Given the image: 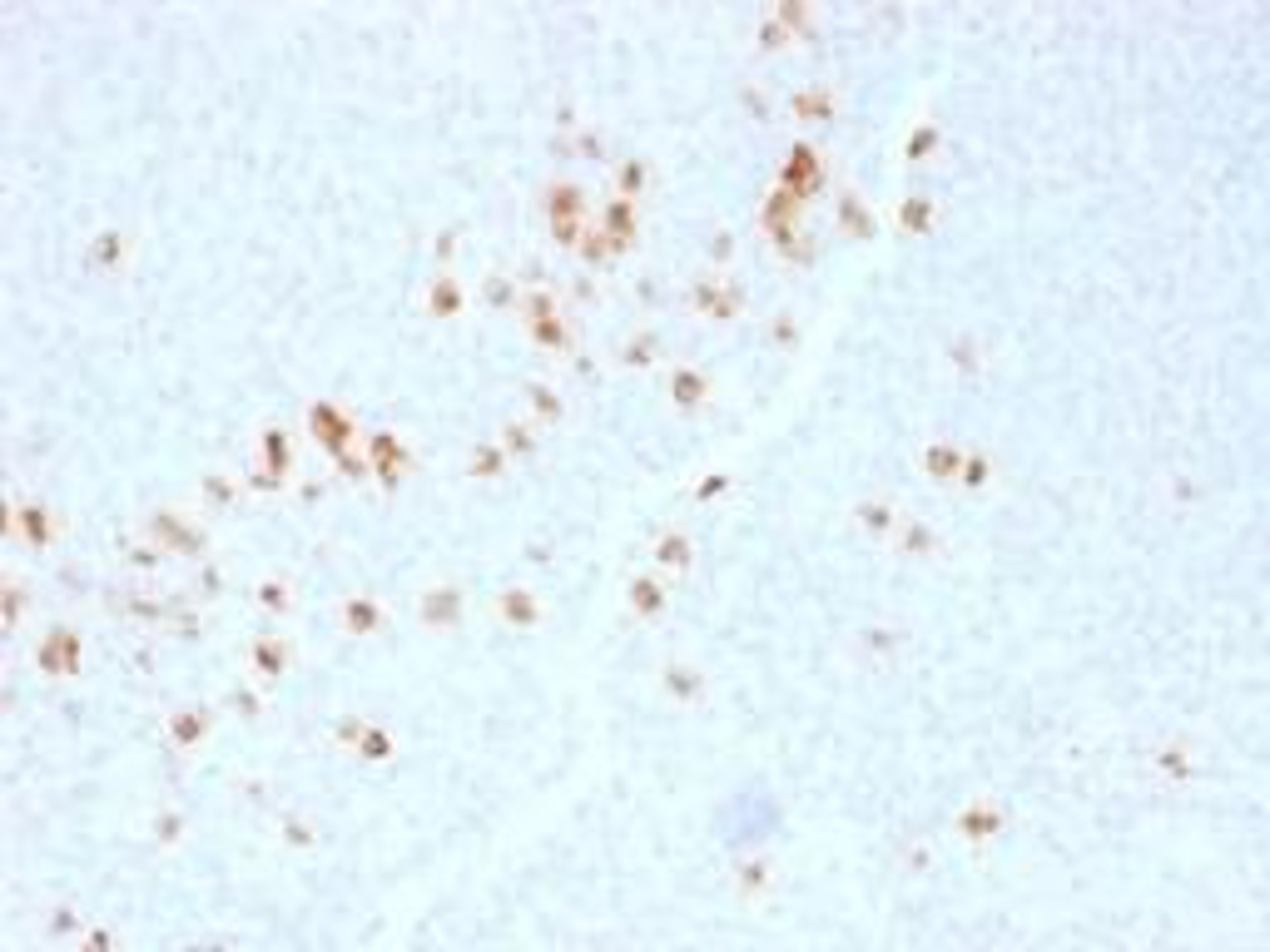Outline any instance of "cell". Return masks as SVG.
Returning a JSON list of instances; mask_svg holds the SVG:
<instances>
[{"label": "cell", "instance_id": "60d3db41", "mask_svg": "<svg viewBox=\"0 0 1270 952\" xmlns=\"http://www.w3.org/2000/svg\"><path fill=\"white\" fill-rule=\"evenodd\" d=\"M20 610H25V590H20L16 581H6V630H16Z\"/></svg>", "mask_w": 1270, "mask_h": 952}, {"label": "cell", "instance_id": "8992f818", "mask_svg": "<svg viewBox=\"0 0 1270 952\" xmlns=\"http://www.w3.org/2000/svg\"><path fill=\"white\" fill-rule=\"evenodd\" d=\"M367 462H372V472L388 481V486L407 472V452H403V441H398L393 432H372V437H367Z\"/></svg>", "mask_w": 1270, "mask_h": 952}, {"label": "cell", "instance_id": "74e56055", "mask_svg": "<svg viewBox=\"0 0 1270 952\" xmlns=\"http://www.w3.org/2000/svg\"><path fill=\"white\" fill-rule=\"evenodd\" d=\"M1156 764H1162L1172 779H1191V759H1186V749H1181V744L1162 749V754H1156Z\"/></svg>", "mask_w": 1270, "mask_h": 952}, {"label": "cell", "instance_id": "836d02e7", "mask_svg": "<svg viewBox=\"0 0 1270 952\" xmlns=\"http://www.w3.org/2000/svg\"><path fill=\"white\" fill-rule=\"evenodd\" d=\"M987 476H992V467H987V457L982 452H973V457H963V472H958V481L968 486V491H978V486H987Z\"/></svg>", "mask_w": 1270, "mask_h": 952}, {"label": "cell", "instance_id": "8d00e7d4", "mask_svg": "<svg viewBox=\"0 0 1270 952\" xmlns=\"http://www.w3.org/2000/svg\"><path fill=\"white\" fill-rule=\"evenodd\" d=\"M650 353H655V338H650V332H640V338H631V343H626L621 362H626V367H645V362H650Z\"/></svg>", "mask_w": 1270, "mask_h": 952}, {"label": "cell", "instance_id": "ee69618b", "mask_svg": "<svg viewBox=\"0 0 1270 952\" xmlns=\"http://www.w3.org/2000/svg\"><path fill=\"white\" fill-rule=\"evenodd\" d=\"M775 16H780V25H789V30H794V25H804V20H809V11H804V6H799V0H794V6H780V11H775Z\"/></svg>", "mask_w": 1270, "mask_h": 952}, {"label": "cell", "instance_id": "1f68e13d", "mask_svg": "<svg viewBox=\"0 0 1270 952\" xmlns=\"http://www.w3.org/2000/svg\"><path fill=\"white\" fill-rule=\"evenodd\" d=\"M358 754L363 759H372V764H382L393 754V740H388V730H377V724H363V735H358Z\"/></svg>", "mask_w": 1270, "mask_h": 952}, {"label": "cell", "instance_id": "4316f807", "mask_svg": "<svg viewBox=\"0 0 1270 952\" xmlns=\"http://www.w3.org/2000/svg\"><path fill=\"white\" fill-rule=\"evenodd\" d=\"M859 526L873 531V536H889L899 526V516H894L889 501H859Z\"/></svg>", "mask_w": 1270, "mask_h": 952}, {"label": "cell", "instance_id": "ac0fdd59", "mask_svg": "<svg viewBox=\"0 0 1270 952\" xmlns=\"http://www.w3.org/2000/svg\"><path fill=\"white\" fill-rule=\"evenodd\" d=\"M462 303H467V298H462L457 278H452V273H437V284H432V293H427V313H432V318H457Z\"/></svg>", "mask_w": 1270, "mask_h": 952}, {"label": "cell", "instance_id": "6da1fadb", "mask_svg": "<svg viewBox=\"0 0 1270 952\" xmlns=\"http://www.w3.org/2000/svg\"><path fill=\"white\" fill-rule=\"evenodd\" d=\"M308 427H313V437H318L333 457H343L348 446H353V422H348V412L333 407V402H318V407L308 412Z\"/></svg>", "mask_w": 1270, "mask_h": 952}, {"label": "cell", "instance_id": "3957f363", "mask_svg": "<svg viewBox=\"0 0 1270 952\" xmlns=\"http://www.w3.org/2000/svg\"><path fill=\"white\" fill-rule=\"evenodd\" d=\"M690 298H695L700 318H714V323H735L740 318V288L720 284V278H700Z\"/></svg>", "mask_w": 1270, "mask_h": 952}, {"label": "cell", "instance_id": "9a60e30c", "mask_svg": "<svg viewBox=\"0 0 1270 952\" xmlns=\"http://www.w3.org/2000/svg\"><path fill=\"white\" fill-rule=\"evenodd\" d=\"M149 531H154L159 551H164V546H179V551H199V546H204V536H199V531H189V526H184L174 512H154Z\"/></svg>", "mask_w": 1270, "mask_h": 952}, {"label": "cell", "instance_id": "f35d334b", "mask_svg": "<svg viewBox=\"0 0 1270 952\" xmlns=\"http://www.w3.org/2000/svg\"><path fill=\"white\" fill-rule=\"evenodd\" d=\"M938 139H943V134H938V125H923V130H918V134H908V144H904V154H908V159H923V154H928V149H938Z\"/></svg>", "mask_w": 1270, "mask_h": 952}, {"label": "cell", "instance_id": "c3c4849f", "mask_svg": "<svg viewBox=\"0 0 1270 952\" xmlns=\"http://www.w3.org/2000/svg\"><path fill=\"white\" fill-rule=\"evenodd\" d=\"M204 486H209V496H213V501H229V481H218V476H209Z\"/></svg>", "mask_w": 1270, "mask_h": 952}, {"label": "cell", "instance_id": "52a82bcc", "mask_svg": "<svg viewBox=\"0 0 1270 952\" xmlns=\"http://www.w3.org/2000/svg\"><path fill=\"white\" fill-rule=\"evenodd\" d=\"M462 605H467V600H462L457 586H432V590H422V605H417V610H422L427 626H457V621H462Z\"/></svg>", "mask_w": 1270, "mask_h": 952}, {"label": "cell", "instance_id": "b9f144b4", "mask_svg": "<svg viewBox=\"0 0 1270 952\" xmlns=\"http://www.w3.org/2000/svg\"><path fill=\"white\" fill-rule=\"evenodd\" d=\"M284 838H289L293 849H313V844H318V833H313L303 819H289V833H284Z\"/></svg>", "mask_w": 1270, "mask_h": 952}, {"label": "cell", "instance_id": "d590c367", "mask_svg": "<svg viewBox=\"0 0 1270 952\" xmlns=\"http://www.w3.org/2000/svg\"><path fill=\"white\" fill-rule=\"evenodd\" d=\"M258 605L284 615V610L293 605V600H289V586H284V581H258Z\"/></svg>", "mask_w": 1270, "mask_h": 952}, {"label": "cell", "instance_id": "ffe728a7", "mask_svg": "<svg viewBox=\"0 0 1270 952\" xmlns=\"http://www.w3.org/2000/svg\"><path fill=\"white\" fill-rule=\"evenodd\" d=\"M666 695L680 700V704H695L705 695V675L695 665H666Z\"/></svg>", "mask_w": 1270, "mask_h": 952}, {"label": "cell", "instance_id": "bcb514c9", "mask_svg": "<svg viewBox=\"0 0 1270 952\" xmlns=\"http://www.w3.org/2000/svg\"><path fill=\"white\" fill-rule=\"evenodd\" d=\"M154 828H159V838H164V844H174V838H179V828H184V819H179V814H164V823H154Z\"/></svg>", "mask_w": 1270, "mask_h": 952}, {"label": "cell", "instance_id": "f6af8a7d", "mask_svg": "<svg viewBox=\"0 0 1270 952\" xmlns=\"http://www.w3.org/2000/svg\"><path fill=\"white\" fill-rule=\"evenodd\" d=\"M720 491H730V476H710V481H700V486H695V496H700V501L720 496Z\"/></svg>", "mask_w": 1270, "mask_h": 952}, {"label": "cell", "instance_id": "5b68a950", "mask_svg": "<svg viewBox=\"0 0 1270 952\" xmlns=\"http://www.w3.org/2000/svg\"><path fill=\"white\" fill-rule=\"evenodd\" d=\"M780 184H785V189H794L799 199H804L809 189H819V184H824V164H819V154H814L809 144L789 149V159H785V174H780Z\"/></svg>", "mask_w": 1270, "mask_h": 952}, {"label": "cell", "instance_id": "7bdbcfd3", "mask_svg": "<svg viewBox=\"0 0 1270 952\" xmlns=\"http://www.w3.org/2000/svg\"><path fill=\"white\" fill-rule=\"evenodd\" d=\"M120 253H125V239H120V234H99V248H95L99 263H115Z\"/></svg>", "mask_w": 1270, "mask_h": 952}, {"label": "cell", "instance_id": "f546056e", "mask_svg": "<svg viewBox=\"0 0 1270 952\" xmlns=\"http://www.w3.org/2000/svg\"><path fill=\"white\" fill-rule=\"evenodd\" d=\"M536 446H541V441H536V432H531L526 422H507V427H502V452H512V457H531Z\"/></svg>", "mask_w": 1270, "mask_h": 952}, {"label": "cell", "instance_id": "f1b7e54d", "mask_svg": "<svg viewBox=\"0 0 1270 952\" xmlns=\"http://www.w3.org/2000/svg\"><path fill=\"white\" fill-rule=\"evenodd\" d=\"M531 327V338L541 343V348H566V318L561 313H546V318H536V323H526Z\"/></svg>", "mask_w": 1270, "mask_h": 952}, {"label": "cell", "instance_id": "7402d4cb", "mask_svg": "<svg viewBox=\"0 0 1270 952\" xmlns=\"http://www.w3.org/2000/svg\"><path fill=\"white\" fill-rule=\"evenodd\" d=\"M923 472L933 476V481H953L958 472H963V452L953 441H933L928 452H923Z\"/></svg>", "mask_w": 1270, "mask_h": 952}, {"label": "cell", "instance_id": "484cf974", "mask_svg": "<svg viewBox=\"0 0 1270 952\" xmlns=\"http://www.w3.org/2000/svg\"><path fill=\"white\" fill-rule=\"evenodd\" d=\"M839 223H844L854 239H873V213L859 204V194H844V199H839Z\"/></svg>", "mask_w": 1270, "mask_h": 952}, {"label": "cell", "instance_id": "d4e9b609", "mask_svg": "<svg viewBox=\"0 0 1270 952\" xmlns=\"http://www.w3.org/2000/svg\"><path fill=\"white\" fill-rule=\"evenodd\" d=\"M645 184H650V164L645 159H626L621 170H616V189H621V199H640L645 194Z\"/></svg>", "mask_w": 1270, "mask_h": 952}, {"label": "cell", "instance_id": "e0dca14e", "mask_svg": "<svg viewBox=\"0 0 1270 952\" xmlns=\"http://www.w3.org/2000/svg\"><path fill=\"white\" fill-rule=\"evenodd\" d=\"M496 610H502V621H512V626H536V621H541L536 595L521 590V586H507L502 595H496Z\"/></svg>", "mask_w": 1270, "mask_h": 952}, {"label": "cell", "instance_id": "ab89813d", "mask_svg": "<svg viewBox=\"0 0 1270 952\" xmlns=\"http://www.w3.org/2000/svg\"><path fill=\"white\" fill-rule=\"evenodd\" d=\"M764 883H769V863H745L740 868V888L745 893H764Z\"/></svg>", "mask_w": 1270, "mask_h": 952}, {"label": "cell", "instance_id": "7a4b0ae2", "mask_svg": "<svg viewBox=\"0 0 1270 952\" xmlns=\"http://www.w3.org/2000/svg\"><path fill=\"white\" fill-rule=\"evenodd\" d=\"M600 229H605V239H611V253L635 248V234H640V213H635V204L616 194L611 204L600 209Z\"/></svg>", "mask_w": 1270, "mask_h": 952}, {"label": "cell", "instance_id": "4fadbf2b", "mask_svg": "<svg viewBox=\"0 0 1270 952\" xmlns=\"http://www.w3.org/2000/svg\"><path fill=\"white\" fill-rule=\"evenodd\" d=\"M11 531H20L30 546H50V541H55V516H50V507L30 501V507H20V512L11 516Z\"/></svg>", "mask_w": 1270, "mask_h": 952}, {"label": "cell", "instance_id": "cb8c5ba5", "mask_svg": "<svg viewBox=\"0 0 1270 952\" xmlns=\"http://www.w3.org/2000/svg\"><path fill=\"white\" fill-rule=\"evenodd\" d=\"M899 229L904 234H928L933 229V199L928 194H908L899 204Z\"/></svg>", "mask_w": 1270, "mask_h": 952}, {"label": "cell", "instance_id": "44dd1931", "mask_svg": "<svg viewBox=\"0 0 1270 952\" xmlns=\"http://www.w3.org/2000/svg\"><path fill=\"white\" fill-rule=\"evenodd\" d=\"M690 561H695V551H690L685 531H671V536L655 541V566L660 571H690Z\"/></svg>", "mask_w": 1270, "mask_h": 952}, {"label": "cell", "instance_id": "d6a6232c", "mask_svg": "<svg viewBox=\"0 0 1270 952\" xmlns=\"http://www.w3.org/2000/svg\"><path fill=\"white\" fill-rule=\"evenodd\" d=\"M576 253H581L586 263H605V258H611V239H605V229H600V223H596V229H586V234H581Z\"/></svg>", "mask_w": 1270, "mask_h": 952}, {"label": "cell", "instance_id": "603a6c76", "mask_svg": "<svg viewBox=\"0 0 1270 952\" xmlns=\"http://www.w3.org/2000/svg\"><path fill=\"white\" fill-rule=\"evenodd\" d=\"M204 735H209V709H179V714H170V740H174L179 749L199 744Z\"/></svg>", "mask_w": 1270, "mask_h": 952}, {"label": "cell", "instance_id": "277c9868", "mask_svg": "<svg viewBox=\"0 0 1270 952\" xmlns=\"http://www.w3.org/2000/svg\"><path fill=\"white\" fill-rule=\"evenodd\" d=\"M40 669L45 675H55V680H70L75 669H80V635H70V630H55L45 645H40Z\"/></svg>", "mask_w": 1270, "mask_h": 952}, {"label": "cell", "instance_id": "5bb4252c", "mask_svg": "<svg viewBox=\"0 0 1270 952\" xmlns=\"http://www.w3.org/2000/svg\"><path fill=\"white\" fill-rule=\"evenodd\" d=\"M249 660H253V675H263V680H279L284 669H289V645H284L279 635H258V640H253V650H249Z\"/></svg>", "mask_w": 1270, "mask_h": 952}, {"label": "cell", "instance_id": "2e32d148", "mask_svg": "<svg viewBox=\"0 0 1270 952\" xmlns=\"http://www.w3.org/2000/svg\"><path fill=\"white\" fill-rule=\"evenodd\" d=\"M789 109H794V120H809V125H824V120H834V90H824V85H814V90H799L794 99H789Z\"/></svg>", "mask_w": 1270, "mask_h": 952}, {"label": "cell", "instance_id": "e575fe53", "mask_svg": "<svg viewBox=\"0 0 1270 952\" xmlns=\"http://www.w3.org/2000/svg\"><path fill=\"white\" fill-rule=\"evenodd\" d=\"M526 398H531V407H536L546 422H551V417H561V398H557V392H551V387L531 382V387H526Z\"/></svg>", "mask_w": 1270, "mask_h": 952}, {"label": "cell", "instance_id": "7c38bea8", "mask_svg": "<svg viewBox=\"0 0 1270 952\" xmlns=\"http://www.w3.org/2000/svg\"><path fill=\"white\" fill-rule=\"evenodd\" d=\"M343 630L348 635H377L382 630V605L372 595H348L343 600Z\"/></svg>", "mask_w": 1270, "mask_h": 952}, {"label": "cell", "instance_id": "4dcf8cb0", "mask_svg": "<svg viewBox=\"0 0 1270 952\" xmlns=\"http://www.w3.org/2000/svg\"><path fill=\"white\" fill-rule=\"evenodd\" d=\"M502 467H507V452H502V446L481 441L477 452H472V476H486V481H496V476H502Z\"/></svg>", "mask_w": 1270, "mask_h": 952}, {"label": "cell", "instance_id": "9c48e42d", "mask_svg": "<svg viewBox=\"0 0 1270 952\" xmlns=\"http://www.w3.org/2000/svg\"><path fill=\"white\" fill-rule=\"evenodd\" d=\"M258 467L289 476V467H293V437H289L284 427H263V432H258Z\"/></svg>", "mask_w": 1270, "mask_h": 952}, {"label": "cell", "instance_id": "7dc6e473", "mask_svg": "<svg viewBox=\"0 0 1270 952\" xmlns=\"http://www.w3.org/2000/svg\"><path fill=\"white\" fill-rule=\"evenodd\" d=\"M794 338H799L794 318H789V313H780V323H775V343H794Z\"/></svg>", "mask_w": 1270, "mask_h": 952}, {"label": "cell", "instance_id": "30bf717a", "mask_svg": "<svg viewBox=\"0 0 1270 952\" xmlns=\"http://www.w3.org/2000/svg\"><path fill=\"white\" fill-rule=\"evenodd\" d=\"M546 209H551V223H586V189L581 184H551Z\"/></svg>", "mask_w": 1270, "mask_h": 952}, {"label": "cell", "instance_id": "8fae6325", "mask_svg": "<svg viewBox=\"0 0 1270 952\" xmlns=\"http://www.w3.org/2000/svg\"><path fill=\"white\" fill-rule=\"evenodd\" d=\"M671 398H675V407H685V412L705 407V398H710V377H705L700 367H675V372H671Z\"/></svg>", "mask_w": 1270, "mask_h": 952}, {"label": "cell", "instance_id": "d6986e66", "mask_svg": "<svg viewBox=\"0 0 1270 952\" xmlns=\"http://www.w3.org/2000/svg\"><path fill=\"white\" fill-rule=\"evenodd\" d=\"M666 586H660L655 576H635L631 581V610L635 615H645V621H655V615H666Z\"/></svg>", "mask_w": 1270, "mask_h": 952}, {"label": "cell", "instance_id": "83f0119b", "mask_svg": "<svg viewBox=\"0 0 1270 952\" xmlns=\"http://www.w3.org/2000/svg\"><path fill=\"white\" fill-rule=\"evenodd\" d=\"M933 546H938V536L923 521H904L899 526V551L904 555H933Z\"/></svg>", "mask_w": 1270, "mask_h": 952}, {"label": "cell", "instance_id": "ba28073f", "mask_svg": "<svg viewBox=\"0 0 1270 952\" xmlns=\"http://www.w3.org/2000/svg\"><path fill=\"white\" fill-rule=\"evenodd\" d=\"M958 833L968 838V844H987V838L1003 833V814L992 809L987 799H978V804H968V809L958 814Z\"/></svg>", "mask_w": 1270, "mask_h": 952}]
</instances>
